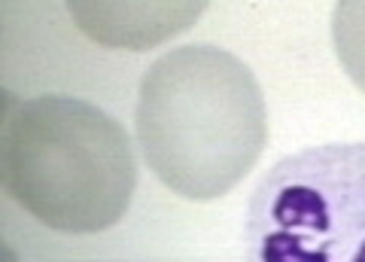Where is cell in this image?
<instances>
[{
	"label": "cell",
	"instance_id": "obj_1",
	"mask_svg": "<svg viewBox=\"0 0 365 262\" xmlns=\"http://www.w3.org/2000/svg\"><path fill=\"white\" fill-rule=\"evenodd\" d=\"M137 141L153 174L189 201L228 196L268 143V107L253 71L213 43L165 52L140 79Z\"/></svg>",
	"mask_w": 365,
	"mask_h": 262
},
{
	"label": "cell",
	"instance_id": "obj_6",
	"mask_svg": "<svg viewBox=\"0 0 365 262\" xmlns=\"http://www.w3.org/2000/svg\"><path fill=\"white\" fill-rule=\"evenodd\" d=\"M4 262H16V253L9 247H4Z\"/></svg>",
	"mask_w": 365,
	"mask_h": 262
},
{
	"label": "cell",
	"instance_id": "obj_3",
	"mask_svg": "<svg viewBox=\"0 0 365 262\" xmlns=\"http://www.w3.org/2000/svg\"><path fill=\"white\" fill-rule=\"evenodd\" d=\"M250 262H365V141L280 158L247 216Z\"/></svg>",
	"mask_w": 365,
	"mask_h": 262
},
{
	"label": "cell",
	"instance_id": "obj_2",
	"mask_svg": "<svg viewBox=\"0 0 365 262\" xmlns=\"http://www.w3.org/2000/svg\"><path fill=\"white\" fill-rule=\"evenodd\" d=\"M0 174L19 208L67 235L116 226L137 189L125 129L95 104L67 95L31 98L4 113Z\"/></svg>",
	"mask_w": 365,
	"mask_h": 262
},
{
	"label": "cell",
	"instance_id": "obj_4",
	"mask_svg": "<svg viewBox=\"0 0 365 262\" xmlns=\"http://www.w3.org/2000/svg\"><path fill=\"white\" fill-rule=\"evenodd\" d=\"M207 4H67L73 25L104 49H155L189 31Z\"/></svg>",
	"mask_w": 365,
	"mask_h": 262
},
{
	"label": "cell",
	"instance_id": "obj_5",
	"mask_svg": "<svg viewBox=\"0 0 365 262\" xmlns=\"http://www.w3.org/2000/svg\"><path fill=\"white\" fill-rule=\"evenodd\" d=\"M335 55L353 86L365 92V0H344L332 9Z\"/></svg>",
	"mask_w": 365,
	"mask_h": 262
}]
</instances>
